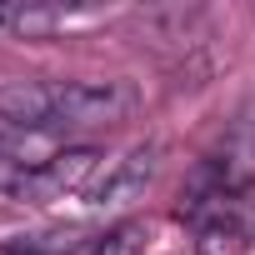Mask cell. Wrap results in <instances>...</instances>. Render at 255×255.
Here are the masks:
<instances>
[{"label":"cell","mask_w":255,"mask_h":255,"mask_svg":"<svg viewBox=\"0 0 255 255\" xmlns=\"http://www.w3.org/2000/svg\"><path fill=\"white\" fill-rule=\"evenodd\" d=\"M95 170H100V150H90V145H65V150H55L40 170H20L15 185H10V195H15V200H30V205L65 200V195H75V190H90Z\"/></svg>","instance_id":"obj_2"},{"label":"cell","mask_w":255,"mask_h":255,"mask_svg":"<svg viewBox=\"0 0 255 255\" xmlns=\"http://www.w3.org/2000/svg\"><path fill=\"white\" fill-rule=\"evenodd\" d=\"M80 20H90V10H70V5H15L10 10V30L15 35H25V40H45V35H60V30H70V25H80Z\"/></svg>","instance_id":"obj_4"},{"label":"cell","mask_w":255,"mask_h":255,"mask_svg":"<svg viewBox=\"0 0 255 255\" xmlns=\"http://www.w3.org/2000/svg\"><path fill=\"white\" fill-rule=\"evenodd\" d=\"M140 250H145V230L140 225H115L95 245V255H140Z\"/></svg>","instance_id":"obj_5"},{"label":"cell","mask_w":255,"mask_h":255,"mask_svg":"<svg viewBox=\"0 0 255 255\" xmlns=\"http://www.w3.org/2000/svg\"><path fill=\"white\" fill-rule=\"evenodd\" d=\"M155 170H160V145H135L125 160H115V165H110L85 195H90V205H100V210L130 205V200L145 195V185L155 180Z\"/></svg>","instance_id":"obj_3"},{"label":"cell","mask_w":255,"mask_h":255,"mask_svg":"<svg viewBox=\"0 0 255 255\" xmlns=\"http://www.w3.org/2000/svg\"><path fill=\"white\" fill-rule=\"evenodd\" d=\"M135 110V85L125 80H50V135L95 130Z\"/></svg>","instance_id":"obj_1"},{"label":"cell","mask_w":255,"mask_h":255,"mask_svg":"<svg viewBox=\"0 0 255 255\" xmlns=\"http://www.w3.org/2000/svg\"><path fill=\"white\" fill-rule=\"evenodd\" d=\"M10 10L15 5H0V30H10Z\"/></svg>","instance_id":"obj_6"}]
</instances>
